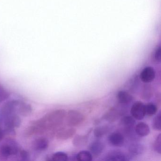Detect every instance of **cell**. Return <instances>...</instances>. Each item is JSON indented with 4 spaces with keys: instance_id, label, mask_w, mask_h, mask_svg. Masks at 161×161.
Segmentation results:
<instances>
[{
    "instance_id": "6da1fadb",
    "label": "cell",
    "mask_w": 161,
    "mask_h": 161,
    "mask_svg": "<svg viewBox=\"0 0 161 161\" xmlns=\"http://www.w3.org/2000/svg\"><path fill=\"white\" fill-rule=\"evenodd\" d=\"M66 112L63 109L54 110L46 115L40 120L33 123L28 128L26 134L31 136L43 133L46 130H51L60 127L65 119Z\"/></svg>"
},
{
    "instance_id": "7a4b0ae2",
    "label": "cell",
    "mask_w": 161,
    "mask_h": 161,
    "mask_svg": "<svg viewBox=\"0 0 161 161\" xmlns=\"http://www.w3.org/2000/svg\"><path fill=\"white\" fill-rule=\"evenodd\" d=\"M65 119L69 127H74L82 124L85 120V116L79 111L71 110L66 113Z\"/></svg>"
},
{
    "instance_id": "3957f363",
    "label": "cell",
    "mask_w": 161,
    "mask_h": 161,
    "mask_svg": "<svg viewBox=\"0 0 161 161\" xmlns=\"http://www.w3.org/2000/svg\"><path fill=\"white\" fill-rule=\"evenodd\" d=\"M18 152V145L14 141H7L0 145V157L2 158H8Z\"/></svg>"
},
{
    "instance_id": "277c9868",
    "label": "cell",
    "mask_w": 161,
    "mask_h": 161,
    "mask_svg": "<svg viewBox=\"0 0 161 161\" xmlns=\"http://www.w3.org/2000/svg\"><path fill=\"white\" fill-rule=\"evenodd\" d=\"M20 101L13 100L5 103L2 107V115L4 118L16 114L18 106Z\"/></svg>"
},
{
    "instance_id": "5b68a950",
    "label": "cell",
    "mask_w": 161,
    "mask_h": 161,
    "mask_svg": "<svg viewBox=\"0 0 161 161\" xmlns=\"http://www.w3.org/2000/svg\"><path fill=\"white\" fill-rule=\"evenodd\" d=\"M130 113L135 119L141 120L146 115L145 104L141 101L136 102L131 108Z\"/></svg>"
},
{
    "instance_id": "8992f818",
    "label": "cell",
    "mask_w": 161,
    "mask_h": 161,
    "mask_svg": "<svg viewBox=\"0 0 161 161\" xmlns=\"http://www.w3.org/2000/svg\"><path fill=\"white\" fill-rule=\"evenodd\" d=\"M124 110L122 109H119L117 107H113L104 114L103 118L104 120L112 123L117 121L120 116L124 114Z\"/></svg>"
},
{
    "instance_id": "52a82bcc",
    "label": "cell",
    "mask_w": 161,
    "mask_h": 161,
    "mask_svg": "<svg viewBox=\"0 0 161 161\" xmlns=\"http://www.w3.org/2000/svg\"><path fill=\"white\" fill-rule=\"evenodd\" d=\"M4 118V125L7 130H13L15 128H19L21 125V119L17 114L6 117Z\"/></svg>"
},
{
    "instance_id": "ba28073f",
    "label": "cell",
    "mask_w": 161,
    "mask_h": 161,
    "mask_svg": "<svg viewBox=\"0 0 161 161\" xmlns=\"http://www.w3.org/2000/svg\"><path fill=\"white\" fill-rule=\"evenodd\" d=\"M130 156L120 151H112L107 153L104 160L105 161H129Z\"/></svg>"
},
{
    "instance_id": "9c48e42d",
    "label": "cell",
    "mask_w": 161,
    "mask_h": 161,
    "mask_svg": "<svg viewBox=\"0 0 161 161\" xmlns=\"http://www.w3.org/2000/svg\"><path fill=\"white\" fill-rule=\"evenodd\" d=\"M155 69L151 66L145 67L140 74L141 80L145 83H149L154 80L155 78Z\"/></svg>"
},
{
    "instance_id": "30bf717a",
    "label": "cell",
    "mask_w": 161,
    "mask_h": 161,
    "mask_svg": "<svg viewBox=\"0 0 161 161\" xmlns=\"http://www.w3.org/2000/svg\"><path fill=\"white\" fill-rule=\"evenodd\" d=\"M76 131V129L72 127L62 128L57 132L56 138L60 140H67L74 136Z\"/></svg>"
},
{
    "instance_id": "8fae6325",
    "label": "cell",
    "mask_w": 161,
    "mask_h": 161,
    "mask_svg": "<svg viewBox=\"0 0 161 161\" xmlns=\"http://www.w3.org/2000/svg\"><path fill=\"white\" fill-rule=\"evenodd\" d=\"M108 141L114 147H121L124 145L125 138L122 133L116 132L112 133L108 136Z\"/></svg>"
},
{
    "instance_id": "7c38bea8",
    "label": "cell",
    "mask_w": 161,
    "mask_h": 161,
    "mask_svg": "<svg viewBox=\"0 0 161 161\" xmlns=\"http://www.w3.org/2000/svg\"><path fill=\"white\" fill-rule=\"evenodd\" d=\"M119 123L121 127L123 128V131L126 134L130 131L134 130L136 121L132 116L128 115L123 117L120 120Z\"/></svg>"
},
{
    "instance_id": "4fadbf2b",
    "label": "cell",
    "mask_w": 161,
    "mask_h": 161,
    "mask_svg": "<svg viewBox=\"0 0 161 161\" xmlns=\"http://www.w3.org/2000/svg\"><path fill=\"white\" fill-rule=\"evenodd\" d=\"M49 146V142L46 137H40L34 140L32 147L36 151L42 152L46 150Z\"/></svg>"
},
{
    "instance_id": "5bb4252c",
    "label": "cell",
    "mask_w": 161,
    "mask_h": 161,
    "mask_svg": "<svg viewBox=\"0 0 161 161\" xmlns=\"http://www.w3.org/2000/svg\"><path fill=\"white\" fill-rule=\"evenodd\" d=\"M105 147V145L102 141L96 140L89 145V150L91 154L95 156H98L102 153Z\"/></svg>"
},
{
    "instance_id": "9a60e30c",
    "label": "cell",
    "mask_w": 161,
    "mask_h": 161,
    "mask_svg": "<svg viewBox=\"0 0 161 161\" xmlns=\"http://www.w3.org/2000/svg\"><path fill=\"white\" fill-rule=\"evenodd\" d=\"M134 130L136 135L140 137L147 136L150 132L148 125L143 122H139L136 124Z\"/></svg>"
},
{
    "instance_id": "2e32d148",
    "label": "cell",
    "mask_w": 161,
    "mask_h": 161,
    "mask_svg": "<svg viewBox=\"0 0 161 161\" xmlns=\"http://www.w3.org/2000/svg\"><path fill=\"white\" fill-rule=\"evenodd\" d=\"M128 149L130 154L138 155L143 154L145 152L146 148L143 144L139 142H133L129 145Z\"/></svg>"
},
{
    "instance_id": "e0dca14e",
    "label": "cell",
    "mask_w": 161,
    "mask_h": 161,
    "mask_svg": "<svg viewBox=\"0 0 161 161\" xmlns=\"http://www.w3.org/2000/svg\"><path fill=\"white\" fill-rule=\"evenodd\" d=\"M17 111L21 115L28 116L32 112L33 108L31 104L20 101L18 106Z\"/></svg>"
},
{
    "instance_id": "ac0fdd59",
    "label": "cell",
    "mask_w": 161,
    "mask_h": 161,
    "mask_svg": "<svg viewBox=\"0 0 161 161\" xmlns=\"http://www.w3.org/2000/svg\"><path fill=\"white\" fill-rule=\"evenodd\" d=\"M118 101L121 104H126L130 103L133 99L132 96L125 91H119L118 92Z\"/></svg>"
},
{
    "instance_id": "d6986e66",
    "label": "cell",
    "mask_w": 161,
    "mask_h": 161,
    "mask_svg": "<svg viewBox=\"0 0 161 161\" xmlns=\"http://www.w3.org/2000/svg\"><path fill=\"white\" fill-rule=\"evenodd\" d=\"M88 140V136L81 135H76L72 140V144L74 147H81L86 145Z\"/></svg>"
},
{
    "instance_id": "ffe728a7",
    "label": "cell",
    "mask_w": 161,
    "mask_h": 161,
    "mask_svg": "<svg viewBox=\"0 0 161 161\" xmlns=\"http://www.w3.org/2000/svg\"><path fill=\"white\" fill-rule=\"evenodd\" d=\"M145 85L142 89L141 93V98L144 100L149 101L152 98L153 94V88L151 85Z\"/></svg>"
},
{
    "instance_id": "44dd1931",
    "label": "cell",
    "mask_w": 161,
    "mask_h": 161,
    "mask_svg": "<svg viewBox=\"0 0 161 161\" xmlns=\"http://www.w3.org/2000/svg\"><path fill=\"white\" fill-rule=\"evenodd\" d=\"M110 130V127L108 125L99 126L94 130V136L96 137L100 138L107 134Z\"/></svg>"
},
{
    "instance_id": "7402d4cb",
    "label": "cell",
    "mask_w": 161,
    "mask_h": 161,
    "mask_svg": "<svg viewBox=\"0 0 161 161\" xmlns=\"http://www.w3.org/2000/svg\"><path fill=\"white\" fill-rule=\"evenodd\" d=\"M76 160L80 161H91L93 156L91 153L87 151H81L76 155Z\"/></svg>"
},
{
    "instance_id": "603a6c76",
    "label": "cell",
    "mask_w": 161,
    "mask_h": 161,
    "mask_svg": "<svg viewBox=\"0 0 161 161\" xmlns=\"http://www.w3.org/2000/svg\"><path fill=\"white\" fill-rule=\"evenodd\" d=\"M146 114L148 116H153L156 114L157 112V107L154 103H149L145 105Z\"/></svg>"
},
{
    "instance_id": "cb8c5ba5",
    "label": "cell",
    "mask_w": 161,
    "mask_h": 161,
    "mask_svg": "<svg viewBox=\"0 0 161 161\" xmlns=\"http://www.w3.org/2000/svg\"><path fill=\"white\" fill-rule=\"evenodd\" d=\"M51 160L56 161H66L69 160V157L65 153L58 152L52 156Z\"/></svg>"
},
{
    "instance_id": "d4e9b609",
    "label": "cell",
    "mask_w": 161,
    "mask_h": 161,
    "mask_svg": "<svg viewBox=\"0 0 161 161\" xmlns=\"http://www.w3.org/2000/svg\"><path fill=\"white\" fill-rule=\"evenodd\" d=\"M152 127L156 130L160 131L161 130V114L159 112L153 118L152 121Z\"/></svg>"
},
{
    "instance_id": "484cf974",
    "label": "cell",
    "mask_w": 161,
    "mask_h": 161,
    "mask_svg": "<svg viewBox=\"0 0 161 161\" xmlns=\"http://www.w3.org/2000/svg\"><path fill=\"white\" fill-rule=\"evenodd\" d=\"M153 149L154 151L157 153L161 154V134L158 135L155 138L153 145Z\"/></svg>"
},
{
    "instance_id": "4316f807",
    "label": "cell",
    "mask_w": 161,
    "mask_h": 161,
    "mask_svg": "<svg viewBox=\"0 0 161 161\" xmlns=\"http://www.w3.org/2000/svg\"><path fill=\"white\" fill-rule=\"evenodd\" d=\"M10 96V93L0 85V103L7 99Z\"/></svg>"
},
{
    "instance_id": "83f0119b",
    "label": "cell",
    "mask_w": 161,
    "mask_h": 161,
    "mask_svg": "<svg viewBox=\"0 0 161 161\" xmlns=\"http://www.w3.org/2000/svg\"><path fill=\"white\" fill-rule=\"evenodd\" d=\"M154 60L157 63H160L161 61V49L160 47H157L153 53Z\"/></svg>"
},
{
    "instance_id": "f1b7e54d",
    "label": "cell",
    "mask_w": 161,
    "mask_h": 161,
    "mask_svg": "<svg viewBox=\"0 0 161 161\" xmlns=\"http://www.w3.org/2000/svg\"><path fill=\"white\" fill-rule=\"evenodd\" d=\"M20 155L23 160H27L29 157V153L26 151L23 150L20 151Z\"/></svg>"
},
{
    "instance_id": "f546056e",
    "label": "cell",
    "mask_w": 161,
    "mask_h": 161,
    "mask_svg": "<svg viewBox=\"0 0 161 161\" xmlns=\"http://www.w3.org/2000/svg\"><path fill=\"white\" fill-rule=\"evenodd\" d=\"M4 137V132L2 129L0 128V142L3 139Z\"/></svg>"
}]
</instances>
